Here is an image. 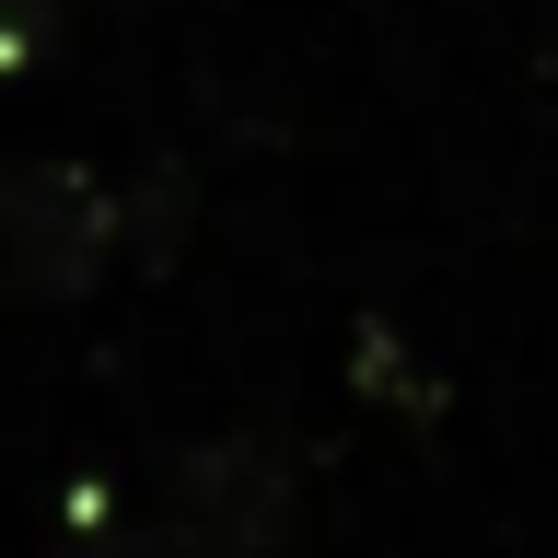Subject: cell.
Masks as SVG:
<instances>
[{
	"instance_id": "cell-3",
	"label": "cell",
	"mask_w": 558,
	"mask_h": 558,
	"mask_svg": "<svg viewBox=\"0 0 558 558\" xmlns=\"http://www.w3.org/2000/svg\"><path fill=\"white\" fill-rule=\"evenodd\" d=\"M59 12H70V0H0V70H35V59H47Z\"/></svg>"
},
{
	"instance_id": "cell-1",
	"label": "cell",
	"mask_w": 558,
	"mask_h": 558,
	"mask_svg": "<svg viewBox=\"0 0 558 558\" xmlns=\"http://www.w3.org/2000/svg\"><path fill=\"white\" fill-rule=\"evenodd\" d=\"M117 256V186L59 151L0 163V303H82Z\"/></svg>"
},
{
	"instance_id": "cell-4",
	"label": "cell",
	"mask_w": 558,
	"mask_h": 558,
	"mask_svg": "<svg viewBox=\"0 0 558 558\" xmlns=\"http://www.w3.org/2000/svg\"><path fill=\"white\" fill-rule=\"evenodd\" d=\"M70 558H151V535H94V547H70Z\"/></svg>"
},
{
	"instance_id": "cell-2",
	"label": "cell",
	"mask_w": 558,
	"mask_h": 558,
	"mask_svg": "<svg viewBox=\"0 0 558 558\" xmlns=\"http://www.w3.org/2000/svg\"><path fill=\"white\" fill-rule=\"evenodd\" d=\"M303 512V477L279 442H198L174 453V488H163V558H279Z\"/></svg>"
}]
</instances>
